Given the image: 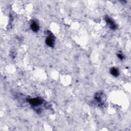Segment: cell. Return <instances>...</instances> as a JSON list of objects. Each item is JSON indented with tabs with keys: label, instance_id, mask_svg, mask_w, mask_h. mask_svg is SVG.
Instances as JSON below:
<instances>
[{
	"label": "cell",
	"instance_id": "obj_6",
	"mask_svg": "<svg viewBox=\"0 0 131 131\" xmlns=\"http://www.w3.org/2000/svg\"><path fill=\"white\" fill-rule=\"evenodd\" d=\"M110 73L113 76L115 77H117L119 75V71L117 68L115 67H113L110 69Z\"/></svg>",
	"mask_w": 131,
	"mask_h": 131
},
{
	"label": "cell",
	"instance_id": "obj_1",
	"mask_svg": "<svg viewBox=\"0 0 131 131\" xmlns=\"http://www.w3.org/2000/svg\"><path fill=\"white\" fill-rule=\"evenodd\" d=\"M47 36L46 37L45 42L46 45L51 48L54 47L55 43V37L53 33L50 31H47Z\"/></svg>",
	"mask_w": 131,
	"mask_h": 131
},
{
	"label": "cell",
	"instance_id": "obj_2",
	"mask_svg": "<svg viewBox=\"0 0 131 131\" xmlns=\"http://www.w3.org/2000/svg\"><path fill=\"white\" fill-rule=\"evenodd\" d=\"M28 102L33 107H37L41 104L43 102V100L40 97H35L32 98H28L27 99Z\"/></svg>",
	"mask_w": 131,
	"mask_h": 131
},
{
	"label": "cell",
	"instance_id": "obj_3",
	"mask_svg": "<svg viewBox=\"0 0 131 131\" xmlns=\"http://www.w3.org/2000/svg\"><path fill=\"white\" fill-rule=\"evenodd\" d=\"M105 21L106 24V25L108 26V27L112 30H115L117 28V26L115 23V21L110 17L106 16L104 17Z\"/></svg>",
	"mask_w": 131,
	"mask_h": 131
},
{
	"label": "cell",
	"instance_id": "obj_4",
	"mask_svg": "<svg viewBox=\"0 0 131 131\" xmlns=\"http://www.w3.org/2000/svg\"><path fill=\"white\" fill-rule=\"evenodd\" d=\"M95 99L97 101L99 106H102L103 105V93L102 92H98L95 95Z\"/></svg>",
	"mask_w": 131,
	"mask_h": 131
},
{
	"label": "cell",
	"instance_id": "obj_5",
	"mask_svg": "<svg viewBox=\"0 0 131 131\" xmlns=\"http://www.w3.org/2000/svg\"><path fill=\"white\" fill-rule=\"evenodd\" d=\"M30 28L32 31L37 32L39 30V25L38 23L35 20H31L30 23Z\"/></svg>",
	"mask_w": 131,
	"mask_h": 131
},
{
	"label": "cell",
	"instance_id": "obj_7",
	"mask_svg": "<svg viewBox=\"0 0 131 131\" xmlns=\"http://www.w3.org/2000/svg\"><path fill=\"white\" fill-rule=\"evenodd\" d=\"M117 56L118 58H119L120 60H122L124 58V55L121 53H118L117 54Z\"/></svg>",
	"mask_w": 131,
	"mask_h": 131
}]
</instances>
